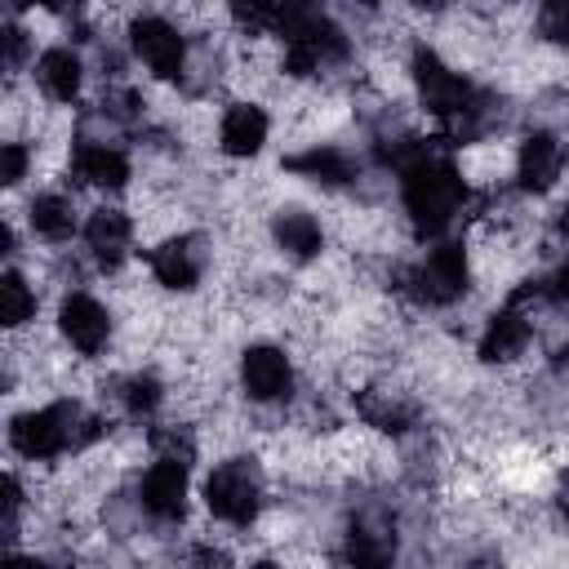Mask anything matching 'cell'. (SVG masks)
<instances>
[{
  "mask_svg": "<svg viewBox=\"0 0 569 569\" xmlns=\"http://www.w3.org/2000/svg\"><path fill=\"white\" fill-rule=\"evenodd\" d=\"M396 200H400V213H405V222L413 227L418 240H440V236L462 231L476 191L462 182V173L453 164V151L436 147L400 173Z\"/></svg>",
  "mask_w": 569,
  "mask_h": 569,
  "instance_id": "obj_1",
  "label": "cell"
},
{
  "mask_svg": "<svg viewBox=\"0 0 569 569\" xmlns=\"http://www.w3.org/2000/svg\"><path fill=\"white\" fill-rule=\"evenodd\" d=\"M471 293V258L462 236H440L427 240V249H413L409 258H400L396 271V298L422 316H440L453 302H462Z\"/></svg>",
  "mask_w": 569,
  "mask_h": 569,
  "instance_id": "obj_2",
  "label": "cell"
},
{
  "mask_svg": "<svg viewBox=\"0 0 569 569\" xmlns=\"http://www.w3.org/2000/svg\"><path fill=\"white\" fill-rule=\"evenodd\" d=\"M271 493H276V485H271V471L258 458V449L204 462L200 485H196L200 511L209 520H222V525H236V529H249L262 516V507L271 502Z\"/></svg>",
  "mask_w": 569,
  "mask_h": 569,
  "instance_id": "obj_3",
  "label": "cell"
},
{
  "mask_svg": "<svg viewBox=\"0 0 569 569\" xmlns=\"http://www.w3.org/2000/svg\"><path fill=\"white\" fill-rule=\"evenodd\" d=\"M218 262V236L213 227H187L169 240H160L156 249H147V267L160 280L164 293H196L204 289V280L213 276Z\"/></svg>",
  "mask_w": 569,
  "mask_h": 569,
  "instance_id": "obj_4",
  "label": "cell"
},
{
  "mask_svg": "<svg viewBox=\"0 0 569 569\" xmlns=\"http://www.w3.org/2000/svg\"><path fill=\"white\" fill-rule=\"evenodd\" d=\"M236 387L249 405H289L298 396V356L280 338H249L236 360Z\"/></svg>",
  "mask_w": 569,
  "mask_h": 569,
  "instance_id": "obj_5",
  "label": "cell"
},
{
  "mask_svg": "<svg viewBox=\"0 0 569 569\" xmlns=\"http://www.w3.org/2000/svg\"><path fill=\"white\" fill-rule=\"evenodd\" d=\"M53 325L62 333V342L89 360H102L111 351V338H116V311L111 302L98 293V289H67L58 302H53Z\"/></svg>",
  "mask_w": 569,
  "mask_h": 569,
  "instance_id": "obj_6",
  "label": "cell"
},
{
  "mask_svg": "<svg viewBox=\"0 0 569 569\" xmlns=\"http://www.w3.org/2000/svg\"><path fill=\"white\" fill-rule=\"evenodd\" d=\"M471 351H476V365H485V369H516V365L542 360L533 320H529L525 307H516V302H498V307L485 316V325H480Z\"/></svg>",
  "mask_w": 569,
  "mask_h": 569,
  "instance_id": "obj_7",
  "label": "cell"
},
{
  "mask_svg": "<svg viewBox=\"0 0 569 569\" xmlns=\"http://www.w3.org/2000/svg\"><path fill=\"white\" fill-rule=\"evenodd\" d=\"M191 462L187 458H169L156 453L133 480H138V498L147 507L151 520L160 525H187L196 511V480H191Z\"/></svg>",
  "mask_w": 569,
  "mask_h": 569,
  "instance_id": "obj_8",
  "label": "cell"
},
{
  "mask_svg": "<svg viewBox=\"0 0 569 569\" xmlns=\"http://www.w3.org/2000/svg\"><path fill=\"white\" fill-rule=\"evenodd\" d=\"M267 236H271L276 253L293 267H307L311 258H320L329 249V227H325L316 200H302V196H284L280 204H271Z\"/></svg>",
  "mask_w": 569,
  "mask_h": 569,
  "instance_id": "obj_9",
  "label": "cell"
},
{
  "mask_svg": "<svg viewBox=\"0 0 569 569\" xmlns=\"http://www.w3.org/2000/svg\"><path fill=\"white\" fill-rule=\"evenodd\" d=\"M80 244L89 249V258L98 262L102 276L129 267V262L138 258V222H133V213L124 209V200H98V204L84 213Z\"/></svg>",
  "mask_w": 569,
  "mask_h": 569,
  "instance_id": "obj_10",
  "label": "cell"
},
{
  "mask_svg": "<svg viewBox=\"0 0 569 569\" xmlns=\"http://www.w3.org/2000/svg\"><path fill=\"white\" fill-rule=\"evenodd\" d=\"M409 67H413V102H418V111L431 124H440L445 116H453L471 98V89H476V80L467 71L449 67L431 44H418L413 58H409Z\"/></svg>",
  "mask_w": 569,
  "mask_h": 569,
  "instance_id": "obj_11",
  "label": "cell"
},
{
  "mask_svg": "<svg viewBox=\"0 0 569 569\" xmlns=\"http://www.w3.org/2000/svg\"><path fill=\"white\" fill-rule=\"evenodd\" d=\"M187 44H191V36L164 13H138L129 22V53L151 80H173L178 84Z\"/></svg>",
  "mask_w": 569,
  "mask_h": 569,
  "instance_id": "obj_12",
  "label": "cell"
},
{
  "mask_svg": "<svg viewBox=\"0 0 569 569\" xmlns=\"http://www.w3.org/2000/svg\"><path fill=\"white\" fill-rule=\"evenodd\" d=\"M569 160H565V133L551 129H525L516 138V187L529 196H556L565 187Z\"/></svg>",
  "mask_w": 569,
  "mask_h": 569,
  "instance_id": "obj_13",
  "label": "cell"
},
{
  "mask_svg": "<svg viewBox=\"0 0 569 569\" xmlns=\"http://www.w3.org/2000/svg\"><path fill=\"white\" fill-rule=\"evenodd\" d=\"M133 151L129 147H80L76 142V156H71V169H67V182L80 191V196H98V200H120L133 182Z\"/></svg>",
  "mask_w": 569,
  "mask_h": 569,
  "instance_id": "obj_14",
  "label": "cell"
},
{
  "mask_svg": "<svg viewBox=\"0 0 569 569\" xmlns=\"http://www.w3.org/2000/svg\"><path fill=\"white\" fill-rule=\"evenodd\" d=\"M84 213H89V209H80V191H76L71 182L36 187V191L27 196V231H31V240L53 244V249H58V244H71V240L80 236Z\"/></svg>",
  "mask_w": 569,
  "mask_h": 569,
  "instance_id": "obj_15",
  "label": "cell"
},
{
  "mask_svg": "<svg viewBox=\"0 0 569 569\" xmlns=\"http://www.w3.org/2000/svg\"><path fill=\"white\" fill-rule=\"evenodd\" d=\"M453 164L471 191H480V196L507 191V187H516V138L462 142V147H453Z\"/></svg>",
  "mask_w": 569,
  "mask_h": 569,
  "instance_id": "obj_16",
  "label": "cell"
},
{
  "mask_svg": "<svg viewBox=\"0 0 569 569\" xmlns=\"http://www.w3.org/2000/svg\"><path fill=\"white\" fill-rule=\"evenodd\" d=\"M31 84L49 102L80 107L89 98V62H84L80 44H49V49H40V58L31 67Z\"/></svg>",
  "mask_w": 569,
  "mask_h": 569,
  "instance_id": "obj_17",
  "label": "cell"
},
{
  "mask_svg": "<svg viewBox=\"0 0 569 569\" xmlns=\"http://www.w3.org/2000/svg\"><path fill=\"white\" fill-rule=\"evenodd\" d=\"M271 133H276V120L262 102H227L222 124H218V156L236 160V164L258 160L267 151Z\"/></svg>",
  "mask_w": 569,
  "mask_h": 569,
  "instance_id": "obj_18",
  "label": "cell"
},
{
  "mask_svg": "<svg viewBox=\"0 0 569 569\" xmlns=\"http://www.w3.org/2000/svg\"><path fill=\"white\" fill-rule=\"evenodd\" d=\"M40 284L18 267V262H4L0 271V325L4 329H22L40 316Z\"/></svg>",
  "mask_w": 569,
  "mask_h": 569,
  "instance_id": "obj_19",
  "label": "cell"
},
{
  "mask_svg": "<svg viewBox=\"0 0 569 569\" xmlns=\"http://www.w3.org/2000/svg\"><path fill=\"white\" fill-rule=\"evenodd\" d=\"M533 40L551 49H569V0H538L533 4Z\"/></svg>",
  "mask_w": 569,
  "mask_h": 569,
  "instance_id": "obj_20",
  "label": "cell"
},
{
  "mask_svg": "<svg viewBox=\"0 0 569 569\" xmlns=\"http://www.w3.org/2000/svg\"><path fill=\"white\" fill-rule=\"evenodd\" d=\"M27 178H36V147L31 142H0V182H4V191H22Z\"/></svg>",
  "mask_w": 569,
  "mask_h": 569,
  "instance_id": "obj_21",
  "label": "cell"
},
{
  "mask_svg": "<svg viewBox=\"0 0 569 569\" xmlns=\"http://www.w3.org/2000/svg\"><path fill=\"white\" fill-rule=\"evenodd\" d=\"M227 9L240 31H276L280 27V0H227Z\"/></svg>",
  "mask_w": 569,
  "mask_h": 569,
  "instance_id": "obj_22",
  "label": "cell"
},
{
  "mask_svg": "<svg viewBox=\"0 0 569 569\" xmlns=\"http://www.w3.org/2000/svg\"><path fill=\"white\" fill-rule=\"evenodd\" d=\"M538 289H542L556 307H565V311H569V253L538 271Z\"/></svg>",
  "mask_w": 569,
  "mask_h": 569,
  "instance_id": "obj_23",
  "label": "cell"
},
{
  "mask_svg": "<svg viewBox=\"0 0 569 569\" xmlns=\"http://www.w3.org/2000/svg\"><path fill=\"white\" fill-rule=\"evenodd\" d=\"M551 507L560 511V520L569 525V462L556 471V485H551Z\"/></svg>",
  "mask_w": 569,
  "mask_h": 569,
  "instance_id": "obj_24",
  "label": "cell"
},
{
  "mask_svg": "<svg viewBox=\"0 0 569 569\" xmlns=\"http://www.w3.org/2000/svg\"><path fill=\"white\" fill-rule=\"evenodd\" d=\"M333 4H351V9H365V13H378L387 0H333Z\"/></svg>",
  "mask_w": 569,
  "mask_h": 569,
  "instance_id": "obj_25",
  "label": "cell"
},
{
  "mask_svg": "<svg viewBox=\"0 0 569 569\" xmlns=\"http://www.w3.org/2000/svg\"><path fill=\"white\" fill-rule=\"evenodd\" d=\"M565 160H569V133H565Z\"/></svg>",
  "mask_w": 569,
  "mask_h": 569,
  "instance_id": "obj_26",
  "label": "cell"
}]
</instances>
